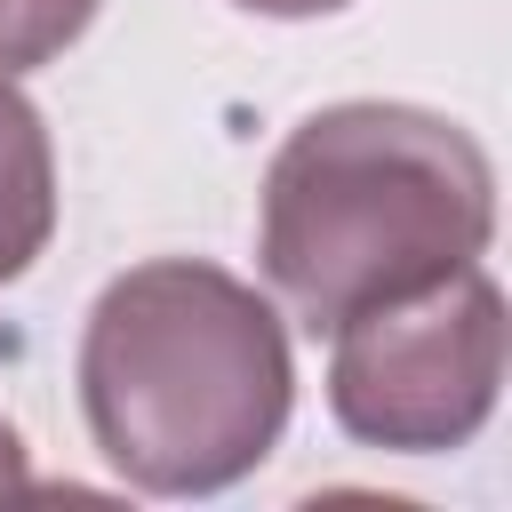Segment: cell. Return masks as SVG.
Wrapping results in <instances>:
<instances>
[{
  "mask_svg": "<svg viewBox=\"0 0 512 512\" xmlns=\"http://www.w3.org/2000/svg\"><path fill=\"white\" fill-rule=\"evenodd\" d=\"M496 232L488 152L424 104H320L264 168L256 256L272 296L312 328H344L392 296H416L480 264Z\"/></svg>",
  "mask_w": 512,
  "mask_h": 512,
  "instance_id": "6da1fadb",
  "label": "cell"
},
{
  "mask_svg": "<svg viewBox=\"0 0 512 512\" xmlns=\"http://www.w3.org/2000/svg\"><path fill=\"white\" fill-rule=\"evenodd\" d=\"M296 400L280 312L200 256L120 272L80 328V408L104 464L152 496H216L248 480Z\"/></svg>",
  "mask_w": 512,
  "mask_h": 512,
  "instance_id": "7a4b0ae2",
  "label": "cell"
},
{
  "mask_svg": "<svg viewBox=\"0 0 512 512\" xmlns=\"http://www.w3.org/2000/svg\"><path fill=\"white\" fill-rule=\"evenodd\" d=\"M328 408L360 448L440 456L464 448L504 384V288L464 264L416 296L328 328Z\"/></svg>",
  "mask_w": 512,
  "mask_h": 512,
  "instance_id": "3957f363",
  "label": "cell"
},
{
  "mask_svg": "<svg viewBox=\"0 0 512 512\" xmlns=\"http://www.w3.org/2000/svg\"><path fill=\"white\" fill-rule=\"evenodd\" d=\"M48 232H56V152H48L32 96L0 80V288L32 272Z\"/></svg>",
  "mask_w": 512,
  "mask_h": 512,
  "instance_id": "277c9868",
  "label": "cell"
},
{
  "mask_svg": "<svg viewBox=\"0 0 512 512\" xmlns=\"http://www.w3.org/2000/svg\"><path fill=\"white\" fill-rule=\"evenodd\" d=\"M104 0H0V80L64 56Z\"/></svg>",
  "mask_w": 512,
  "mask_h": 512,
  "instance_id": "5b68a950",
  "label": "cell"
},
{
  "mask_svg": "<svg viewBox=\"0 0 512 512\" xmlns=\"http://www.w3.org/2000/svg\"><path fill=\"white\" fill-rule=\"evenodd\" d=\"M8 496H32V480H24V440H16V424L0 416V504Z\"/></svg>",
  "mask_w": 512,
  "mask_h": 512,
  "instance_id": "8992f818",
  "label": "cell"
},
{
  "mask_svg": "<svg viewBox=\"0 0 512 512\" xmlns=\"http://www.w3.org/2000/svg\"><path fill=\"white\" fill-rule=\"evenodd\" d=\"M240 8H256V16H336V8H352V0H240Z\"/></svg>",
  "mask_w": 512,
  "mask_h": 512,
  "instance_id": "52a82bcc",
  "label": "cell"
}]
</instances>
